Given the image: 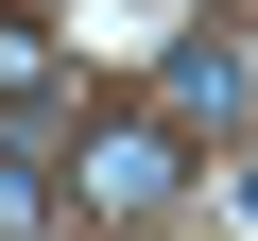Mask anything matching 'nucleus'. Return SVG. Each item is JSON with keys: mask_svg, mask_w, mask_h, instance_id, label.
Wrapping results in <instances>:
<instances>
[{"mask_svg": "<svg viewBox=\"0 0 258 241\" xmlns=\"http://www.w3.org/2000/svg\"><path fill=\"white\" fill-rule=\"evenodd\" d=\"M172 190H189V120H172V103L86 120V138H69V207H86V224H155Z\"/></svg>", "mask_w": 258, "mask_h": 241, "instance_id": "nucleus-1", "label": "nucleus"}, {"mask_svg": "<svg viewBox=\"0 0 258 241\" xmlns=\"http://www.w3.org/2000/svg\"><path fill=\"white\" fill-rule=\"evenodd\" d=\"M52 207H69V172H35V138H0V241H52Z\"/></svg>", "mask_w": 258, "mask_h": 241, "instance_id": "nucleus-3", "label": "nucleus"}, {"mask_svg": "<svg viewBox=\"0 0 258 241\" xmlns=\"http://www.w3.org/2000/svg\"><path fill=\"white\" fill-rule=\"evenodd\" d=\"M155 103H172V120H189V138H207V120H241V103H258V52H241V35H224V18H189V35H172V52H155Z\"/></svg>", "mask_w": 258, "mask_h": 241, "instance_id": "nucleus-2", "label": "nucleus"}]
</instances>
